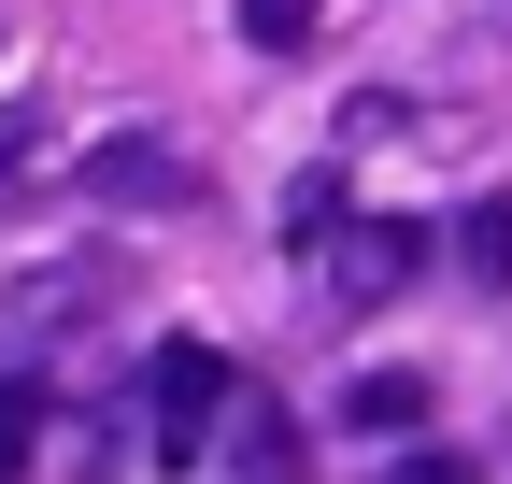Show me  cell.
Returning a JSON list of instances; mask_svg holds the SVG:
<instances>
[{"label": "cell", "instance_id": "obj_1", "mask_svg": "<svg viewBox=\"0 0 512 484\" xmlns=\"http://www.w3.org/2000/svg\"><path fill=\"white\" fill-rule=\"evenodd\" d=\"M228 413H242V371H228L214 342H157V356H143V428H157V456H200Z\"/></svg>", "mask_w": 512, "mask_h": 484}, {"label": "cell", "instance_id": "obj_2", "mask_svg": "<svg viewBox=\"0 0 512 484\" xmlns=\"http://www.w3.org/2000/svg\"><path fill=\"white\" fill-rule=\"evenodd\" d=\"M413 271H427V228H413V214H356V228L328 242V314H384Z\"/></svg>", "mask_w": 512, "mask_h": 484}, {"label": "cell", "instance_id": "obj_3", "mask_svg": "<svg viewBox=\"0 0 512 484\" xmlns=\"http://www.w3.org/2000/svg\"><path fill=\"white\" fill-rule=\"evenodd\" d=\"M86 200H114V214H171V200H200V157H171L157 129H114L86 171H72Z\"/></svg>", "mask_w": 512, "mask_h": 484}, {"label": "cell", "instance_id": "obj_4", "mask_svg": "<svg viewBox=\"0 0 512 484\" xmlns=\"http://www.w3.org/2000/svg\"><path fill=\"white\" fill-rule=\"evenodd\" d=\"M342 228H356L342 214V171H299V186H285V257H328Z\"/></svg>", "mask_w": 512, "mask_h": 484}, {"label": "cell", "instance_id": "obj_5", "mask_svg": "<svg viewBox=\"0 0 512 484\" xmlns=\"http://www.w3.org/2000/svg\"><path fill=\"white\" fill-rule=\"evenodd\" d=\"M456 271L512 299V200H470V214H456Z\"/></svg>", "mask_w": 512, "mask_h": 484}, {"label": "cell", "instance_id": "obj_6", "mask_svg": "<svg viewBox=\"0 0 512 484\" xmlns=\"http://www.w3.org/2000/svg\"><path fill=\"white\" fill-rule=\"evenodd\" d=\"M342 413L399 442V428H427V385H413V371H356V399H342Z\"/></svg>", "mask_w": 512, "mask_h": 484}, {"label": "cell", "instance_id": "obj_7", "mask_svg": "<svg viewBox=\"0 0 512 484\" xmlns=\"http://www.w3.org/2000/svg\"><path fill=\"white\" fill-rule=\"evenodd\" d=\"M285 470H299V428L271 399H242V484H285Z\"/></svg>", "mask_w": 512, "mask_h": 484}, {"label": "cell", "instance_id": "obj_8", "mask_svg": "<svg viewBox=\"0 0 512 484\" xmlns=\"http://www.w3.org/2000/svg\"><path fill=\"white\" fill-rule=\"evenodd\" d=\"M242 43H271V57H299V43H313V0H242Z\"/></svg>", "mask_w": 512, "mask_h": 484}, {"label": "cell", "instance_id": "obj_9", "mask_svg": "<svg viewBox=\"0 0 512 484\" xmlns=\"http://www.w3.org/2000/svg\"><path fill=\"white\" fill-rule=\"evenodd\" d=\"M29 442H43V399H29V385H0V484L29 470Z\"/></svg>", "mask_w": 512, "mask_h": 484}, {"label": "cell", "instance_id": "obj_10", "mask_svg": "<svg viewBox=\"0 0 512 484\" xmlns=\"http://www.w3.org/2000/svg\"><path fill=\"white\" fill-rule=\"evenodd\" d=\"M384 484H470V456H399Z\"/></svg>", "mask_w": 512, "mask_h": 484}, {"label": "cell", "instance_id": "obj_11", "mask_svg": "<svg viewBox=\"0 0 512 484\" xmlns=\"http://www.w3.org/2000/svg\"><path fill=\"white\" fill-rule=\"evenodd\" d=\"M498 470H512V428H498Z\"/></svg>", "mask_w": 512, "mask_h": 484}]
</instances>
